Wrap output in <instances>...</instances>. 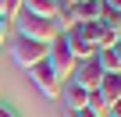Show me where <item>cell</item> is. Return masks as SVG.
I'll return each mask as SVG.
<instances>
[{"mask_svg":"<svg viewBox=\"0 0 121 117\" xmlns=\"http://www.w3.org/2000/svg\"><path fill=\"white\" fill-rule=\"evenodd\" d=\"M14 21H18V36H25V39H32V43H43V46H50V43L60 36V28H57L53 18H39V14L22 11Z\"/></svg>","mask_w":121,"mask_h":117,"instance_id":"6da1fadb","label":"cell"},{"mask_svg":"<svg viewBox=\"0 0 121 117\" xmlns=\"http://www.w3.org/2000/svg\"><path fill=\"white\" fill-rule=\"evenodd\" d=\"M46 64L53 68V75H57L60 82H71V75H75V68H78V61L71 57V50H68V43H64V36H57V39L50 43V50H46Z\"/></svg>","mask_w":121,"mask_h":117,"instance_id":"7a4b0ae2","label":"cell"},{"mask_svg":"<svg viewBox=\"0 0 121 117\" xmlns=\"http://www.w3.org/2000/svg\"><path fill=\"white\" fill-rule=\"evenodd\" d=\"M46 50L50 46H43V43H32V39H25V36H18L14 39V46H11V57H14V64L18 68H36V64H43L46 61Z\"/></svg>","mask_w":121,"mask_h":117,"instance_id":"3957f363","label":"cell"},{"mask_svg":"<svg viewBox=\"0 0 121 117\" xmlns=\"http://www.w3.org/2000/svg\"><path fill=\"white\" fill-rule=\"evenodd\" d=\"M29 78H32V85H36L46 99H57V96H60V89H64V82L53 75V68H50L46 61H43V64H36V68H29Z\"/></svg>","mask_w":121,"mask_h":117,"instance_id":"277c9868","label":"cell"},{"mask_svg":"<svg viewBox=\"0 0 121 117\" xmlns=\"http://www.w3.org/2000/svg\"><path fill=\"white\" fill-rule=\"evenodd\" d=\"M100 78H103V68H100L96 57H93V61H82V64L75 68V75H71V82H75V85H82L86 92H93V89L100 85Z\"/></svg>","mask_w":121,"mask_h":117,"instance_id":"5b68a950","label":"cell"},{"mask_svg":"<svg viewBox=\"0 0 121 117\" xmlns=\"http://www.w3.org/2000/svg\"><path fill=\"white\" fill-rule=\"evenodd\" d=\"M64 43H68V50H71V57H75V61L82 64V61H93V57H96V46L78 32V25L71 28V32H64Z\"/></svg>","mask_w":121,"mask_h":117,"instance_id":"8992f818","label":"cell"},{"mask_svg":"<svg viewBox=\"0 0 121 117\" xmlns=\"http://www.w3.org/2000/svg\"><path fill=\"white\" fill-rule=\"evenodd\" d=\"M60 99H64V106H68L71 113H78V110L86 106L89 92H86L82 85H75V82H64V89H60Z\"/></svg>","mask_w":121,"mask_h":117,"instance_id":"52a82bcc","label":"cell"},{"mask_svg":"<svg viewBox=\"0 0 121 117\" xmlns=\"http://www.w3.org/2000/svg\"><path fill=\"white\" fill-rule=\"evenodd\" d=\"M96 61H100L103 75H121V43H114L110 50H100Z\"/></svg>","mask_w":121,"mask_h":117,"instance_id":"ba28073f","label":"cell"},{"mask_svg":"<svg viewBox=\"0 0 121 117\" xmlns=\"http://www.w3.org/2000/svg\"><path fill=\"white\" fill-rule=\"evenodd\" d=\"M96 92L107 99V106H110L114 99H121V75H103L100 85H96Z\"/></svg>","mask_w":121,"mask_h":117,"instance_id":"9c48e42d","label":"cell"},{"mask_svg":"<svg viewBox=\"0 0 121 117\" xmlns=\"http://www.w3.org/2000/svg\"><path fill=\"white\" fill-rule=\"evenodd\" d=\"M22 11L39 18H57V0H22Z\"/></svg>","mask_w":121,"mask_h":117,"instance_id":"30bf717a","label":"cell"},{"mask_svg":"<svg viewBox=\"0 0 121 117\" xmlns=\"http://www.w3.org/2000/svg\"><path fill=\"white\" fill-rule=\"evenodd\" d=\"M86 106H89V110H93L96 117H107V110H110V106H107V99H103V96H100L96 89L89 92V99H86Z\"/></svg>","mask_w":121,"mask_h":117,"instance_id":"8fae6325","label":"cell"},{"mask_svg":"<svg viewBox=\"0 0 121 117\" xmlns=\"http://www.w3.org/2000/svg\"><path fill=\"white\" fill-rule=\"evenodd\" d=\"M22 14V0H0V18L4 21H14Z\"/></svg>","mask_w":121,"mask_h":117,"instance_id":"7c38bea8","label":"cell"},{"mask_svg":"<svg viewBox=\"0 0 121 117\" xmlns=\"http://www.w3.org/2000/svg\"><path fill=\"white\" fill-rule=\"evenodd\" d=\"M107 117H121V99H114V103H110V110H107Z\"/></svg>","mask_w":121,"mask_h":117,"instance_id":"4fadbf2b","label":"cell"},{"mask_svg":"<svg viewBox=\"0 0 121 117\" xmlns=\"http://www.w3.org/2000/svg\"><path fill=\"white\" fill-rule=\"evenodd\" d=\"M0 117H18V113H14L11 106H4V103H0Z\"/></svg>","mask_w":121,"mask_h":117,"instance_id":"5bb4252c","label":"cell"},{"mask_svg":"<svg viewBox=\"0 0 121 117\" xmlns=\"http://www.w3.org/2000/svg\"><path fill=\"white\" fill-rule=\"evenodd\" d=\"M0 43H4V18H0Z\"/></svg>","mask_w":121,"mask_h":117,"instance_id":"9a60e30c","label":"cell"},{"mask_svg":"<svg viewBox=\"0 0 121 117\" xmlns=\"http://www.w3.org/2000/svg\"><path fill=\"white\" fill-rule=\"evenodd\" d=\"M75 4H86V0H75Z\"/></svg>","mask_w":121,"mask_h":117,"instance_id":"2e32d148","label":"cell"},{"mask_svg":"<svg viewBox=\"0 0 121 117\" xmlns=\"http://www.w3.org/2000/svg\"><path fill=\"white\" fill-rule=\"evenodd\" d=\"M68 117H75V113H71V110H68Z\"/></svg>","mask_w":121,"mask_h":117,"instance_id":"e0dca14e","label":"cell"}]
</instances>
